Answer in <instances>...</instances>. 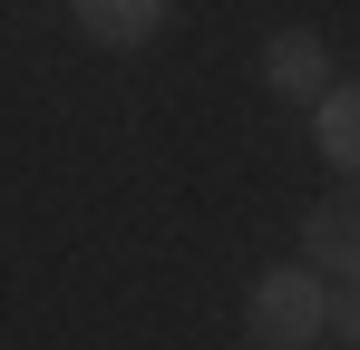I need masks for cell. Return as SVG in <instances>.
Masks as SVG:
<instances>
[{"label":"cell","instance_id":"cell-4","mask_svg":"<svg viewBox=\"0 0 360 350\" xmlns=\"http://www.w3.org/2000/svg\"><path fill=\"white\" fill-rule=\"evenodd\" d=\"M263 78L292 88V98H311V88H321V39H311V30H283V39L263 49Z\"/></svg>","mask_w":360,"mask_h":350},{"label":"cell","instance_id":"cell-5","mask_svg":"<svg viewBox=\"0 0 360 350\" xmlns=\"http://www.w3.org/2000/svg\"><path fill=\"white\" fill-rule=\"evenodd\" d=\"M321 146H331V166H351V175H360V88L321 98Z\"/></svg>","mask_w":360,"mask_h":350},{"label":"cell","instance_id":"cell-2","mask_svg":"<svg viewBox=\"0 0 360 350\" xmlns=\"http://www.w3.org/2000/svg\"><path fill=\"white\" fill-rule=\"evenodd\" d=\"M302 253H311V273H341V283H360V185L311 205V224H302Z\"/></svg>","mask_w":360,"mask_h":350},{"label":"cell","instance_id":"cell-1","mask_svg":"<svg viewBox=\"0 0 360 350\" xmlns=\"http://www.w3.org/2000/svg\"><path fill=\"white\" fill-rule=\"evenodd\" d=\"M311 331H331V292L311 283V263L302 273H263L253 283V341L263 350H311Z\"/></svg>","mask_w":360,"mask_h":350},{"label":"cell","instance_id":"cell-6","mask_svg":"<svg viewBox=\"0 0 360 350\" xmlns=\"http://www.w3.org/2000/svg\"><path fill=\"white\" fill-rule=\"evenodd\" d=\"M331 331L360 350V283H341V292H331Z\"/></svg>","mask_w":360,"mask_h":350},{"label":"cell","instance_id":"cell-3","mask_svg":"<svg viewBox=\"0 0 360 350\" xmlns=\"http://www.w3.org/2000/svg\"><path fill=\"white\" fill-rule=\"evenodd\" d=\"M78 30H88V39H108V49H146V39L166 30V0H88V10H78Z\"/></svg>","mask_w":360,"mask_h":350}]
</instances>
